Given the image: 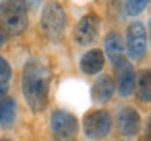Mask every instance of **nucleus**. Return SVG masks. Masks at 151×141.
Instances as JSON below:
<instances>
[{
    "label": "nucleus",
    "instance_id": "obj_6",
    "mask_svg": "<svg viewBox=\"0 0 151 141\" xmlns=\"http://www.w3.org/2000/svg\"><path fill=\"white\" fill-rule=\"evenodd\" d=\"M124 49L132 60H141L146 57L148 49V35L144 22L132 21L126 28Z\"/></svg>",
    "mask_w": 151,
    "mask_h": 141
},
{
    "label": "nucleus",
    "instance_id": "obj_5",
    "mask_svg": "<svg viewBox=\"0 0 151 141\" xmlns=\"http://www.w3.org/2000/svg\"><path fill=\"white\" fill-rule=\"evenodd\" d=\"M112 115L105 109L91 110L83 119V131L87 138L92 141H99L108 137L112 130Z\"/></svg>",
    "mask_w": 151,
    "mask_h": 141
},
{
    "label": "nucleus",
    "instance_id": "obj_9",
    "mask_svg": "<svg viewBox=\"0 0 151 141\" xmlns=\"http://www.w3.org/2000/svg\"><path fill=\"white\" fill-rule=\"evenodd\" d=\"M116 125L119 133L124 137H134L140 133L141 129V117L137 109L126 105L118 112Z\"/></svg>",
    "mask_w": 151,
    "mask_h": 141
},
{
    "label": "nucleus",
    "instance_id": "obj_15",
    "mask_svg": "<svg viewBox=\"0 0 151 141\" xmlns=\"http://www.w3.org/2000/svg\"><path fill=\"white\" fill-rule=\"evenodd\" d=\"M150 4V0H124V13L129 17L140 16Z\"/></svg>",
    "mask_w": 151,
    "mask_h": 141
},
{
    "label": "nucleus",
    "instance_id": "obj_16",
    "mask_svg": "<svg viewBox=\"0 0 151 141\" xmlns=\"http://www.w3.org/2000/svg\"><path fill=\"white\" fill-rule=\"evenodd\" d=\"M11 76H13V70L10 63L3 56H0V84H10Z\"/></svg>",
    "mask_w": 151,
    "mask_h": 141
},
{
    "label": "nucleus",
    "instance_id": "obj_3",
    "mask_svg": "<svg viewBox=\"0 0 151 141\" xmlns=\"http://www.w3.org/2000/svg\"><path fill=\"white\" fill-rule=\"evenodd\" d=\"M67 20L69 17L65 7L59 1L50 0L48 3H45L41 13V20H39L41 32L52 44H58L65 37Z\"/></svg>",
    "mask_w": 151,
    "mask_h": 141
},
{
    "label": "nucleus",
    "instance_id": "obj_17",
    "mask_svg": "<svg viewBox=\"0 0 151 141\" xmlns=\"http://www.w3.org/2000/svg\"><path fill=\"white\" fill-rule=\"evenodd\" d=\"M25 3H27L28 9H31V10H38V7L42 4V0H25Z\"/></svg>",
    "mask_w": 151,
    "mask_h": 141
},
{
    "label": "nucleus",
    "instance_id": "obj_8",
    "mask_svg": "<svg viewBox=\"0 0 151 141\" xmlns=\"http://www.w3.org/2000/svg\"><path fill=\"white\" fill-rule=\"evenodd\" d=\"M113 73H115V87L118 89L120 97L127 98L133 95L136 85V71L126 56H122L120 59L112 63Z\"/></svg>",
    "mask_w": 151,
    "mask_h": 141
},
{
    "label": "nucleus",
    "instance_id": "obj_7",
    "mask_svg": "<svg viewBox=\"0 0 151 141\" xmlns=\"http://www.w3.org/2000/svg\"><path fill=\"white\" fill-rule=\"evenodd\" d=\"M102 28V18L97 13H87L73 28V41L78 46H88L97 41Z\"/></svg>",
    "mask_w": 151,
    "mask_h": 141
},
{
    "label": "nucleus",
    "instance_id": "obj_4",
    "mask_svg": "<svg viewBox=\"0 0 151 141\" xmlns=\"http://www.w3.org/2000/svg\"><path fill=\"white\" fill-rule=\"evenodd\" d=\"M50 131L55 141H76L80 131V122L69 110L56 109L50 115Z\"/></svg>",
    "mask_w": 151,
    "mask_h": 141
},
{
    "label": "nucleus",
    "instance_id": "obj_2",
    "mask_svg": "<svg viewBox=\"0 0 151 141\" xmlns=\"http://www.w3.org/2000/svg\"><path fill=\"white\" fill-rule=\"evenodd\" d=\"M29 24L25 0H0V28L7 37H20Z\"/></svg>",
    "mask_w": 151,
    "mask_h": 141
},
{
    "label": "nucleus",
    "instance_id": "obj_12",
    "mask_svg": "<svg viewBox=\"0 0 151 141\" xmlns=\"http://www.w3.org/2000/svg\"><path fill=\"white\" fill-rule=\"evenodd\" d=\"M104 49H105L104 54L108 56L111 63L124 56L126 49H124V38L122 37V34L118 31H109L104 38Z\"/></svg>",
    "mask_w": 151,
    "mask_h": 141
},
{
    "label": "nucleus",
    "instance_id": "obj_11",
    "mask_svg": "<svg viewBox=\"0 0 151 141\" xmlns=\"http://www.w3.org/2000/svg\"><path fill=\"white\" fill-rule=\"evenodd\" d=\"M80 70L86 76H95L99 74L105 67V54L104 50L99 48H94L87 50L80 59Z\"/></svg>",
    "mask_w": 151,
    "mask_h": 141
},
{
    "label": "nucleus",
    "instance_id": "obj_10",
    "mask_svg": "<svg viewBox=\"0 0 151 141\" xmlns=\"http://www.w3.org/2000/svg\"><path fill=\"white\" fill-rule=\"evenodd\" d=\"M115 91H116V87H115L113 78L108 74H102L94 81L91 87L92 102L98 103V105L108 103L115 95Z\"/></svg>",
    "mask_w": 151,
    "mask_h": 141
},
{
    "label": "nucleus",
    "instance_id": "obj_18",
    "mask_svg": "<svg viewBox=\"0 0 151 141\" xmlns=\"http://www.w3.org/2000/svg\"><path fill=\"white\" fill-rule=\"evenodd\" d=\"M7 39H9V37H7V35L4 34V31L0 28V48L4 46V44L7 42Z\"/></svg>",
    "mask_w": 151,
    "mask_h": 141
},
{
    "label": "nucleus",
    "instance_id": "obj_13",
    "mask_svg": "<svg viewBox=\"0 0 151 141\" xmlns=\"http://www.w3.org/2000/svg\"><path fill=\"white\" fill-rule=\"evenodd\" d=\"M17 119V101L13 97H4L0 101V129H11Z\"/></svg>",
    "mask_w": 151,
    "mask_h": 141
},
{
    "label": "nucleus",
    "instance_id": "obj_1",
    "mask_svg": "<svg viewBox=\"0 0 151 141\" xmlns=\"http://www.w3.org/2000/svg\"><path fill=\"white\" fill-rule=\"evenodd\" d=\"M52 73L46 63L38 57L25 62L21 74V91L25 103L34 113H42L48 108Z\"/></svg>",
    "mask_w": 151,
    "mask_h": 141
},
{
    "label": "nucleus",
    "instance_id": "obj_14",
    "mask_svg": "<svg viewBox=\"0 0 151 141\" xmlns=\"http://www.w3.org/2000/svg\"><path fill=\"white\" fill-rule=\"evenodd\" d=\"M134 91L137 101L143 103H148L151 101V76L148 69L140 70L136 74Z\"/></svg>",
    "mask_w": 151,
    "mask_h": 141
},
{
    "label": "nucleus",
    "instance_id": "obj_19",
    "mask_svg": "<svg viewBox=\"0 0 151 141\" xmlns=\"http://www.w3.org/2000/svg\"><path fill=\"white\" fill-rule=\"evenodd\" d=\"M0 141H11V140H9V138H0Z\"/></svg>",
    "mask_w": 151,
    "mask_h": 141
}]
</instances>
